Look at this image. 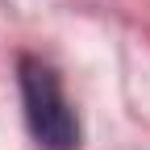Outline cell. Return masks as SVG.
I'll use <instances>...</instances> for the list:
<instances>
[{
  "label": "cell",
  "instance_id": "obj_1",
  "mask_svg": "<svg viewBox=\"0 0 150 150\" xmlns=\"http://www.w3.org/2000/svg\"><path fill=\"white\" fill-rule=\"evenodd\" d=\"M17 71H21V100L33 142L42 150H79V121L59 88V75L33 54H21Z\"/></svg>",
  "mask_w": 150,
  "mask_h": 150
}]
</instances>
